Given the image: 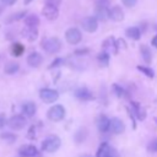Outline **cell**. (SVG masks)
Returning a JSON list of instances; mask_svg holds the SVG:
<instances>
[{"instance_id":"5bb4252c","label":"cell","mask_w":157,"mask_h":157,"mask_svg":"<svg viewBox=\"0 0 157 157\" xmlns=\"http://www.w3.org/2000/svg\"><path fill=\"white\" fill-rule=\"evenodd\" d=\"M42 63H43V56L38 52H32L27 56V64L31 67H38V66H40Z\"/></svg>"},{"instance_id":"1f68e13d","label":"cell","mask_w":157,"mask_h":157,"mask_svg":"<svg viewBox=\"0 0 157 157\" xmlns=\"http://www.w3.org/2000/svg\"><path fill=\"white\" fill-rule=\"evenodd\" d=\"M27 139H29V140H34L36 139V126L34 125L29 126L28 132H27Z\"/></svg>"},{"instance_id":"7a4b0ae2","label":"cell","mask_w":157,"mask_h":157,"mask_svg":"<svg viewBox=\"0 0 157 157\" xmlns=\"http://www.w3.org/2000/svg\"><path fill=\"white\" fill-rule=\"evenodd\" d=\"M60 145H61V140L59 136L49 135L42 142V151L48 152V153H53V152H56L59 150Z\"/></svg>"},{"instance_id":"d590c367","label":"cell","mask_w":157,"mask_h":157,"mask_svg":"<svg viewBox=\"0 0 157 157\" xmlns=\"http://www.w3.org/2000/svg\"><path fill=\"white\" fill-rule=\"evenodd\" d=\"M60 4H61V0H45V5H52V6L59 7Z\"/></svg>"},{"instance_id":"8d00e7d4","label":"cell","mask_w":157,"mask_h":157,"mask_svg":"<svg viewBox=\"0 0 157 157\" xmlns=\"http://www.w3.org/2000/svg\"><path fill=\"white\" fill-rule=\"evenodd\" d=\"M88 49L87 48H83V49H77V50H75V54L76 55H85V54H88Z\"/></svg>"},{"instance_id":"5b68a950","label":"cell","mask_w":157,"mask_h":157,"mask_svg":"<svg viewBox=\"0 0 157 157\" xmlns=\"http://www.w3.org/2000/svg\"><path fill=\"white\" fill-rule=\"evenodd\" d=\"M6 124L10 126V129L17 131V130H21V129H23V128L26 126L27 120H26V118H25L22 114H15V115H12V117L7 120Z\"/></svg>"},{"instance_id":"6da1fadb","label":"cell","mask_w":157,"mask_h":157,"mask_svg":"<svg viewBox=\"0 0 157 157\" xmlns=\"http://www.w3.org/2000/svg\"><path fill=\"white\" fill-rule=\"evenodd\" d=\"M40 47L43 48V50L48 54H55L61 49V42L59 38L56 37H48L44 38L40 43Z\"/></svg>"},{"instance_id":"277c9868","label":"cell","mask_w":157,"mask_h":157,"mask_svg":"<svg viewBox=\"0 0 157 157\" xmlns=\"http://www.w3.org/2000/svg\"><path fill=\"white\" fill-rule=\"evenodd\" d=\"M39 97H40V99H42L44 103H48V104H49V103H54V102L58 101V98H59V92H58L56 90L45 87V88H42V90L39 91Z\"/></svg>"},{"instance_id":"7bdbcfd3","label":"cell","mask_w":157,"mask_h":157,"mask_svg":"<svg viewBox=\"0 0 157 157\" xmlns=\"http://www.w3.org/2000/svg\"><path fill=\"white\" fill-rule=\"evenodd\" d=\"M1 11H2V7H1V6H0V13H1Z\"/></svg>"},{"instance_id":"d6a6232c","label":"cell","mask_w":157,"mask_h":157,"mask_svg":"<svg viewBox=\"0 0 157 157\" xmlns=\"http://www.w3.org/2000/svg\"><path fill=\"white\" fill-rule=\"evenodd\" d=\"M63 63H64V60H63L61 58H56L55 60H53V63H52V64H50L48 67H49V69H54V67H58V66H60Z\"/></svg>"},{"instance_id":"44dd1931","label":"cell","mask_w":157,"mask_h":157,"mask_svg":"<svg viewBox=\"0 0 157 157\" xmlns=\"http://www.w3.org/2000/svg\"><path fill=\"white\" fill-rule=\"evenodd\" d=\"M140 53H141V56H142L144 61L146 64H151V61H152V53H151V49L146 44H141Z\"/></svg>"},{"instance_id":"e0dca14e","label":"cell","mask_w":157,"mask_h":157,"mask_svg":"<svg viewBox=\"0 0 157 157\" xmlns=\"http://www.w3.org/2000/svg\"><path fill=\"white\" fill-rule=\"evenodd\" d=\"M131 108H132V113L135 114V117L137 118V120H145V118H146V110L141 107L140 103L131 102Z\"/></svg>"},{"instance_id":"ee69618b","label":"cell","mask_w":157,"mask_h":157,"mask_svg":"<svg viewBox=\"0 0 157 157\" xmlns=\"http://www.w3.org/2000/svg\"><path fill=\"white\" fill-rule=\"evenodd\" d=\"M155 28H156V31H157V25H156V26H155Z\"/></svg>"},{"instance_id":"b9f144b4","label":"cell","mask_w":157,"mask_h":157,"mask_svg":"<svg viewBox=\"0 0 157 157\" xmlns=\"http://www.w3.org/2000/svg\"><path fill=\"white\" fill-rule=\"evenodd\" d=\"M80 157H92L91 155H82V156H80Z\"/></svg>"},{"instance_id":"8992f818","label":"cell","mask_w":157,"mask_h":157,"mask_svg":"<svg viewBox=\"0 0 157 157\" xmlns=\"http://www.w3.org/2000/svg\"><path fill=\"white\" fill-rule=\"evenodd\" d=\"M65 39L69 44H78L82 40V33L78 28L71 27L65 32Z\"/></svg>"},{"instance_id":"4316f807","label":"cell","mask_w":157,"mask_h":157,"mask_svg":"<svg viewBox=\"0 0 157 157\" xmlns=\"http://www.w3.org/2000/svg\"><path fill=\"white\" fill-rule=\"evenodd\" d=\"M0 139L1 140H5L9 144H12V142H15L17 140V135L13 134V132H6L5 131V132H1L0 134Z\"/></svg>"},{"instance_id":"d6986e66","label":"cell","mask_w":157,"mask_h":157,"mask_svg":"<svg viewBox=\"0 0 157 157\" xmlns=\"http://www.w3.org/2000/svg\"><path fill=\"white\" fill-rule=\"evenodd\" d=\"M23 20H25V26L26 27H31V28H37L39 26V22H40L39 17L37 15H34V13L27 15Z\"/></svg>"},{"instance_id":"60d3db41","label":"cell","mask_w":157,"mask_h":157,"mask_svg":"<svg viewBox=\"0 0 157 157\" xmlns=\"http://www.w3.org/2000/svg\"><path fill=\"white\" fill-rule=\"evenodd\" d=\"M32 1H33V0H23V4H25V5H28V4H31Z\"/></svg>"},{"instance_id":"3957f363","label":"cell","mask_w":157,"mask_h":157,"mask_svg":"<svg viewBox=\"0 0 157 157\" xmlns=\"http://www.w3.org/2000/svg\"><path fill=\"white\" fill-rule=\"evenodd\" d=\"M47 117L52 121H60L65 118V108L61 104H54L48 109Z\"/></svg>"},{"instance_id":"f1b7e54d","label":"cell","mask_w":157,"mask_h":157,"mask_svg":"<svg viewBox=\"0 0 157 157\" xmlns=\"http://www.w3.org/2000/svg\"><path fill=\"white\" fill-rule=\"evenodd\" d=\"M98 61H99L103 66L108 65V63H109V53L105 52V50H103L101 54H98Z\"/></svg>"},{"instance_id":"ab89813d","label":"cell","mask_w":157,"mask_h":157,"mask_svg":"<svg viewBox=\"0 0 157 157\" xmlns=\"http://www.w3.org/2000/svg\"><path fill=\"white\" fill-rule=\"evenodd\" d=\"M151 43H152V45L155 47V48H157V34L152 38V40H151Z\"/></svg>"},{"instance_id":"7402d4cb","label":"cell","mask_w":157,"mask_h":157,"mask_svg":"<svg viewBox=\"0 0 157 157\" xmlns=\"http://www.w3.org/2000/svg\"><path fill=\"white\" fill-rule=\"evenodd\" d=\"M108 9L107 7H99V6H97L96 7V11H94V15H96V20H97V22L98 21H107L109 17H108Z\"/></svg>"},{"instance_id":"9a60e30c","label":"cell","mask_w":157,"mask_h":157,"mask_svg":"<svg viewBox=\"0 0 157 157\" xmlns=\"http://www.w3.org/2000/svg\"><path fill=\"white\" fill-rule=\"evenodd\" d=\"M75 97H76L77 99H80V101H91V99L94 98L93 93H92L88 88H86V87H80V88H77V90L75 91Z\"/></svg>"},{"instance_id":"30bf717a","label":"cell","mask_w":157,"mask_h":157,"mask_svg":"<svg viewBox=\"0 0 157 157\" xmlns=\"http://www.w3.org/2000/svg\"><path fill=\"white\" fill-rule=\"evenodd\" d=\"M18 155L21 157H36L38 155V150L34 145H22L18 148Z\"/></svg>"},{"instance_id":"2e32d148","label":"cell","mask_w":157,"mask_h":157,"mask_svg":"<svg viewBox=\"0 0 157 157\" xmlns=\"http://www.w3.org/2000/svg\"><path fill=\"white\" fill-rule=\"evenodd\" d=\"M22 37L26 38L29 42H34L38 38V29L37 28H31V27H25L22 29Z\"/></svg>"},{"instance_id":"836d02e7","label":"cell","mask_w":157,"mask_h":157,"mask_svg":"<svg viewBox=\"0 0 157 157\" xmlns=\"http://www.w3.org/2000/svg\"><path fill=\"white\" fill-rule=\"evenodd\" d=\"M110 4V0H96V5L99 7H107Z\"/></svg>"},{"instance_id":"d4e9b609","label":"cell","mask_w":157,"mask_h":157,"mask_svg":"<svg viewBox=\"0 0 157 157\" xmlns=\"http://www.w3.org/2000/svg\"><path fill=\"white\" fill-rule=\"evenodd\" d=\"M125 33H126V36H128L129 38H131L132 40H139V39L141 38V32H140L139 27H129V28H126Z\"/></svg>"},{"instance_id":"8fae6325","label":"cell","mask_w":157,"mask_h":157,"mask_svg":"<svg viewBox=\"0 0 157 157\" xmlns=\"http://www.w3.org/2000/svg\"><path fill=\"white\" fill-rule=\"evenodd\" d=\"M109 130H112L114 134H123L125 131V124L119 118H112L109 123Z\"/></svg>"},{"instance_id":"ba28073f","label":"cell","mask_w":157,"mask_h":157,"mask_svg":"<svg viewBox=\"0 0 157 157\" xmlns=\"http://www.w3.org/2000/svg\"><path fill=\"white\" fill-rule=\"evenodd\" d=\"M81 26H82V28H83L86 32L93 33V32H96L97 28H98V22H97V20H96L93 16H87V17H85V18L82 20Z\"/></svg>"},{"instance_id":"ffe728a7","label":"cell","mask_w":157,"mask_h":157,"mask_svg":"<svg viewBox=\"0 0 157 157\" xmlns=\"http://www.w3.org/2000/svg\"><path fill=\"white\" fill-rule=\"evenodd\" d=\"M10 52H11L12 56L18 58L25 53V45L22 43H20V42H13L11 44V47H10Z\"/></svg>"},{"instance_id":"4dcf8cb0","label":"cell","mask_w":157,"mask_h":157,"mask_svg":"<svg viewBox=\"0 0 157 157\" xmlns=\"http://www.w3.org/2000/svg\"><path fill=\"white\" fill-rule=\"evenodd\" d=\"M147 150H148L150 152H152V153L157 152V137L152 139V140L148 142V145H147Z\"/></svg>"},{"instance_id":"9c48e42d","label":"cell","mask_w":157,"mask_h":157,"mask_svg":"<svg viewBox=\"0 0 157 157\" xmlns=\"http://www.w3.org/2000/svg\"><path fill=\"white\" fill-rule=\"evenodd\" d=\"M42 15L49 20V21H54L59 17V7L52 6V5H44L42 9Z\"/></svg>"},{"instance_id":"83f0119b","label":"cell","mask_w":157,"mask_h":157,"mask_svg":"<svg viewBox=\"0 0 157 157\" xmlns=\"http://www.w3.org/2000/svg\"><path fill=\"white\" fill-rule=\"evenodd\" d=\"M139 71H141L144 75H146L147 77H153L155 76V71L151 69V67H148V66H142V65H139L137 67H136Z\"/></svg>"},{"instance_id":"f6af8a7d","label":"cell","mask_w":157,"mask_h":157,"mask_svg":"<svg viewBox=\"0 0 157 157\" xmlns=\"http://www.w3.org/2000/svg\"><path fill=\"white\" fill-rule=\"evenodd\" d=\"M156 123H157V118H156Z\"/></svg>"},{"instance_id":"4fadbf2b","label":"cell","mask_w":157,"mask_h":157,"mask_svg":"<svg viewBox=\"0 0 157 157\" xmlns=\"http://www.w3.org/2000/svg\"><path fill=\"white\" fill-rule=\"evenodd\" d=\"M108 17L115 22L123 21L124 20V11L120 6H113L112 9H109L108 11Z\"/></svg>"},{"instance_id":"e575fe53","label":"cell","mask_w":157,"mask_h":157,"mask_svg":"<svg viewBox=\"0 0 157 157\" xmlns=\"http://www.w3.org/2000/svg\"><path fill=\"white\" fill-rule=\"evenodd\" d=\"M121 2L126 6V7H134L137 2V0H121Z\"/></svg>"},{"instance_id":"52a82bcc","label":"cell","mask_w":157,"mask_h":157,"mask_svg":"<svg viewBox=\"0 0 157 157\" xmlns=\"http://www.w3.org/2000/svg\"><path fill=\"white\" fill-rule=\"evenodd\" d=\"M96 157H117L115 150L108 145V142H102L97 148Z\"/></svg>"},{"instance_id":"ac0fdd59","label":"cell","mask_w":157,"mask_h":157,"mask_svg":"<svg viewBox=\"0 0 157 157\" xmlns=\"http://www.w3.org/2000/svg\"><path fill=\"white\" fill-rule=\"evenodd\" d=\"M109 123H110V119H108V117H105L104 114L99 115L98 119H97V128L101 132H107L109 130Z\"/></svg>"},{"instance_id":"f35d334b","label":"cell","mask_w":157,"mask_h":157,"mask_svg":"<svg viewBox=\"0 0 157 157\" xmlns=\"http://www.w3.org/2000/svg\"><path fill=\"white\" fill-rule=\"evenodd\" d=\"M0 1H1V4H2V5L12 6V5H15V2H16L17 0H0Z\"/></svg>"},{"instance_id":"603a6c76","label":"cell","mask_w":157,"mask_h":157,"mask_svg":"<svg viewBox=\"0 0 157 157\" xmlns=\"http://www.w3.org/2000/svg\"><path fill=\"white\" fill-rule=\"evenodd\" d=\"M20 70V64L16 61H9L4 66V72L7 75H13Z\"/></svg>"},{"instance_id":"484cf974","label":"cell","mask_w":157,"mask_h":157,"mask_svg":"<svg viewBox=\"0 0 157 157\" xmlns=\"http://www.w3.org/2000/svg\"><path fill=\"white\" fill-rule=\"evenodd\" d=\"M27 16V11H18L16 13H12L7 17L6 20V23H12V22H16V21H20V20H23L25 17Z\"/></svg>"},{"instance_id":"f546056e","label":"cell","mask_w":157,"mask_h":157,"mask_svg":"<svg viewBox=\"0 0 157 157\" xmlns=\"http://www.w3.org/2000/svg\"><path fill=\"white\" fill-rule=\"evenodd\" d=\"M112 90H113V92L115 93V96L117 97H123L124 96V93H125V91H124V88L120 86V85H118V83H113V86H112Z\"/></svg>"},{"instance_id":"74e56055","label":"cell","mask_w":157,"mask_h":157,"mask_svg":"<svg viewBox=\"0 0 157 157\" xmlns=\"http://www.w3.org/2000/svg\"><path fill=\"white\" fill-rule=\"evenodd\" d=\"M6 123H7V120H6V117H5L4 114H0V129H1V128H4Z\"/></svg>"},{"instance_id":"cb8c5ba5","label":"cell","mask_w":157,"mask_h":157,"mask_svg":"<svg viewBox=\"0 0 157 157\" xmlns=\"http://www.w3.org/2000/svg\"><path fill=\"white\" fill-rule=\"evenodd\" d=\"M87 135H88V130H87L86 128H80V129H77V131L75 132L74 140H75L76 144H81V142H83V141L86 140Z\"/></svg>"},{"instance_id":"7c38bea8","label":"cell","mask_w":157,"mask_h":157,"mask_svg":"<svg viewBox=\"0 0 157 157\" xmlns=\"http://www.w3.org/2000/svg\"><path fill=\"white\" fill-rule=\"evenodd\" d=\"M21 110H22V114H23L25 118H32L37 112V105H36L34 102L28 101V102H25L22 104Z\"/></svg>"}]
</instances>
